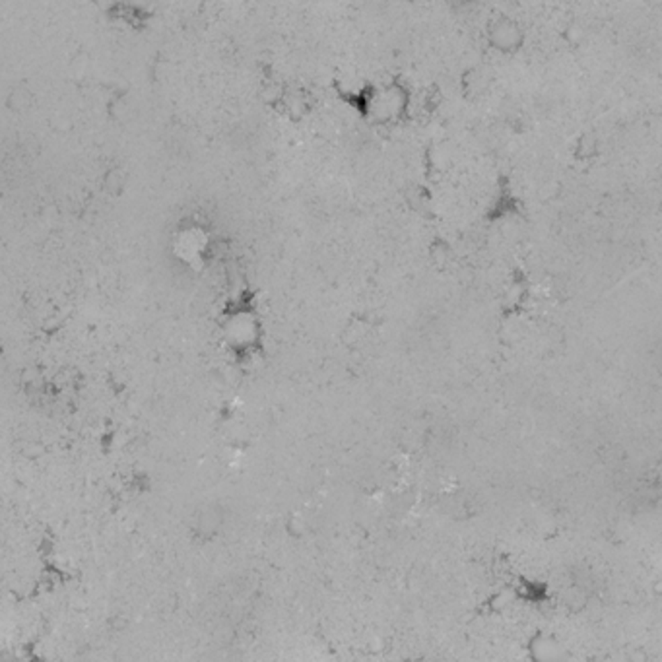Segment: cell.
I'll return each instance as SVG.
<instances>
[{"label": "cell", "instance_id": "1", "mask_svg": "<svg viewBox=\"0 0 662 662\" xmlns=\"http://www.w3.org/2000/svg\"><path fill=\"white\" fill-rule=\"evenodd\" d=\"M491 47L501 53H515L525 43V33L517 22L509 18H499L488 29Z\"/></svg>", "mask_w": 662, "mask_h": 662}, {"label": "cell", "instance_id": "3", "mask_svg": "<svg viewBox=\"0 0 662 662\" xmlns=\"http://www.w3.org/2000/svg\"><path fill=\"white\" fill-rule=\"evenodd\" d=\"M596 150H599L596 138L590 137V134L579 137V140H577V157H579V160H590V157H594Z\"/></svg>", "mask_w": 662, "mask_h": 662}, {"label": "cell", "instance_id": "2", "mask_svg": "<svg viewBox=\"0 0 662 662\" xmlns=\"http://www.w3.org/2000/svg\"><path fill=\"white\" fill-rule=\"evenodd\" d=\"M464 86H470V90H468L470 95H474V98H480V95L486 93L490 82H488V76H486L484 72H480V70H470L468 76H466V80H464Z\"/></svg>", "mask_w": 662, "mask_h": 662}]
</instances>
